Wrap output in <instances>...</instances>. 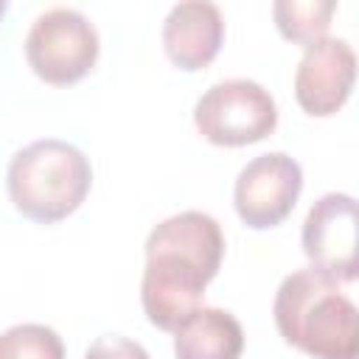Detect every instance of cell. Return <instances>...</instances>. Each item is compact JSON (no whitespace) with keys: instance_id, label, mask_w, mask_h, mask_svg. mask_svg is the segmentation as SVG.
<instances>
[{"instance_id":"15","label":"cell","mask_w":359,"mask_h":359,"mask_svg":"<svg viewBox=\"0 0 359 359\" xmlns=\"http://www.w3.org/2000/svg\"><path fill=\"white\" fill-rule=\"evenodd\" d=\"M6 14V0H0V17Z\"/></svg>"},{"instance_id":"10","label":"cell","mask_w":359,"mask_h":359,"mask_svg":"<svg viewBox=\"0 0 359 359\" xmlns=\"http://www.w3.org/2000/svg\"><path fill=\"white\" fill-rule=\"evenodd\" d=\"M146 252H174L199 264L216 278L224 255V236L213 216L199 210H185L163 219L146 238Z\"/></svg>"},{"instance_id":"7","label":"cell","mask_w":359,"mask_h":359,"mask_svg":"<svg viewBox=\"0 0 359 359\" xmlns=\"http://www.w3.org/2000/svg\"><path fill=\"white\" fill-rule=\"evenodd\" d=\"M213 278L194 261L174 252H146L140 280V303L151 325L177 331L196 309H202L205 286Z\"/></svg>"},{"instance_id":"4","label":"cell","mask_w":359,"mask_h":359,"mask_svg":"<svg viewBox=\"0 0 359 359\" xmlns=\"http://www.w3.org/2000/svg\"><path fill=\"white\" fill-rule=\"evenodd\" d=\"M25 59L48 84H73L84 79L98 59V34L76 8H50L39 14L25 36Z\"/></svg>"},{"instance_id":"3","label":"cell","mask_w":359,"mask_h":359,"mask_svg":"<svg viewBox=\"0 0 359 359\" xmlns=\"http://www.w3.org/2000/svg\"><path fill=\"white\" fill-rule=\"evenodd\" d=\"M199 135L213 146H250L272 135L278 107L269 90L250 79L213 84L194 107Z\"/></svg>"},{"instance_id":"11","label":"cell","mask_w":359,"mask_h":359,"mask_svg":"<svg viewBox=\"0 0 359 359\" xmlns=\"http://www.w3.org/2000/svg\"><path fill=\"white\" fill-rule=\"evenodd\" d=\"M241 351V323L224 309L202 306L174 331L177 359H238Z\"/></svg>"},{"instance_id":"2","label":"cell","mask_w":359,"mask_h":359,"mask_svg":"<svg viewBox=\"0 0 359 359\" xmlns=\"http://www.w3.org/2000/svg\"><path fill=\"white\" fill-rule=\"evenodd\" d=\"M93 182L90 160L65 140H34L20 149L6 174L14 208L42 224L67 219Z\"/></svg>"},{"instance_id":"12","label":"cell","mask_w":359,"mask_h":359,"mask_svg":"<svg viewBox=\"0 0 359 359\" xmlns=\"http://www.w3.org/2000/svg\"><path fill=\"white\" fill-rule=\"evenodd\" d=\"M334 11H337L334 0H278L272 6L278 31L286 39L306 45V48L325 39Z\"/></svg>"},{"instance_id":"1","label":"cell","mask_w":359,"mask_h":359,"mask_svg":"<svg viewBox=\"0 0 359 359\" xmlns=\"http://www.w3.org/2000/svg\"><path fill=\"white\" fill-rule=\"evenodd\" d=\"M280 337L314 359H356V306L339 283L300 269L283 278L272 303Z\"/></svg>"},{"instance_id":"14","label":"cell","mask_w":359,"mask_h":359,"mask_svg":"<svg viewBox=\"0 0 359 359\" xmlns=\"http://www.w3.org/2000/svg\"><path fill=\"white\" fill-rule=\"evenodd\" d=\"M84 359H149V353H146L143 345H137V342L129 339V337L104 334V337H98V339L87 348Z\"/></svg>"},{"instance_id":"9","label":"cell","mask_w":359,"mask_h":359,"mask_svg":"<svg viewBox=\"0 0 359 359\" xmlns=\"http://www.w3.org/2000/svg\"><path fill=\"white\" fill-rule=\"evenodd\" d=\"M224 39V20L213 3L185 0L177 3L163 22L165 56L180 70H202L210 65Z\"/></svg>"},{"instance_id":"13","label":"cell","mask_w":359,"mask_h":359,"mask_svg":"<svg viewBox=\"0 0 359 359\" xmlns=\"http://www.w3.org/2000/svg\"><path fill=\"white\" fill-rule=\"evenodd\" d=\"M0 359H65V345L53 328L22 323L0 334Z\"/></svg>"},{"instance_id":"5","label":"cell","mask_w":359,"mask_h":359,"mask_svg":"<svg viewBox=\"0 0 359 359\" xmlns=\"http://www.w3.org/2000/svg\"><path fill=\"white\" fill-rule=\"evenodd\" d=\"M303 188V171L297 160L283 151H266L250 160L233 188V205L238 219L252 230H266L280 224Z\"/></svg>"},{"instance_id":"8","label":"cell","mask_w":359,"mask_h":359,"mask_svg":"<svg viewBox=\"0 0 359 359\" xmlns=\"http://www.w3.org/2000/svg\"><path fill=\"white\" fill-rule=\"evenodd\" d=\"M356 79V53L345 39H320L306 48L294 73V98L314 115H334L351 95Z\"/></svg>"},{"instance_id":"6","label":"cell","mask_w":359,"mask_h":359,"mask_svg":"<svg viewBox=\"0 0 359 359\" xmlns=\"http://www.w3.org/2000/svg\"><path fill=\"white\" fill-rule=\"evenodd\" d=\"M303 252L311 269L334 283L356 280V199L320 196L303 222Z\"/></svg>"}]
</instances>
